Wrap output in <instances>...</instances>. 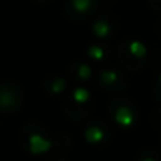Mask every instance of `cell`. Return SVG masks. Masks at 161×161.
<instances>
[{
  "label": "cell",
  "mask_w": 161,
  "mask_h": 161,
  "mask_svg": "<svg viewBox=\"0 0 161 161\" xmlns=\"http://www.w3.org/2000/svg\"><path fill=\"white\" fill-rule=\"evenodd\" d=\"M21 142L24 147L31 153H42V151L48 150L51 146L50 139L44 136V127L37 129L36 125L25 126L23 130Z\"/></svg>",
  "instance_id": "obj_1"
},
{
  "label": "cell",
  "mask_w": 161,
  "mask_h": 161,
  "mask_svg": "<svg viewBox=\"0 0 161 161\" xmlns=\"http://www.w3.org/2000/svg\"><path fill=\"white\" fill-rule=\"evenodd\" d=\"M20 86L14 82H3L0 85V112L8 113L20 108L23 99Z\"/></svg>",
  "instance_id": "obj_2"
},
{
  "label": "cell",
  "mask_w": 161,
  "mask_h": 161,
  "mask_svg": "<svg viewBox=\"0 0 161 161\" xmlns=\"http://www.w3.org/2000/svg\"><path fill=\"white\" fill-rule=\"evenodd\" d=\"M93 11V2L92 0H67L65 3V13L69 19L75 21H82L91 16Z\"/></svg>",
  "instance_id": "obj_3"
},
{
  "label": "cell",
  "mask_w": 161,
  "mask_h": 161,
  "mask_svg": "<svg viewBox=\"0 0 161 161\" xmlns=\"http://www.w3.org/2000/svg\"><path fill=\"white\" fill-rule=\"evenodd\" d=\"M65 86H67V83H65V80L61 78V76H48L47 79H45V83H44V88L47 89L50 93H61V92H64Z\"/></svg>",
  "instance_id": "obj_4"
},
{
  "label": "cell",
  "mask_w": 161,
  "mask_h": 161,
  "mask_svg": "<svg viewBox=\"0 0 161 161\" xmlns=\"http://www.w3.org/2000/svg\"><path fill=\"white\" fill-rule=\"evenodd\" d=\"M100 83L108 89H113V91H119V86L116 83H119V76L114 71H103L100 74Z\"/></svg>",
  "instance_id": "obj_5"
},
{
  "label": "cell",
  "mask_w": 161,
  "mask_h": 161,
  "mask_svg": "<svg viewBox=\"0 0 161 161\" xmlns=\"http://www.w3.org/2000/svg\"><path fill=\"white\" fill-rule=\"evenodd\" d=\"M119 108H116V113H114V119L116 122H119L120 125H130V122L133 120V114L130 112V108L127 105H117Z\"/></svg>",
  "instance_id": "obj_6"
},
{
  "label": "cell",
  "mask_w": 161,
  "mask_h": 161,
  "mask_svg": "<svg viewBox=\"0 0 161 161\" xmlns=\"http://www.w3.org/2000/svg\"><path fill=\"white\" fill-rule=\"evenodd\" d=\"M69 72L75 79H80V80H85L91 76V69H89V67H86L85 64H80V62H74V64L71 65Z\"/></svg>",
  "instance_id": "obj_7"
},
{
  "label": "cell",
  "mask_w": 161,
  "mask_h": 161,
  "mask_svg": "<svg viewBox=\"0 0 161 161\" xmlns=\"http://www.w3.org/2000/svg\"><path fill=\"white\" fill-rule=\"evenodd\" d=\"M103 136H105V130L103 127H96V126H91L86 130V137L89 142H102Z\"/></svg>",
  "instance_id": "obj_8"
},
{
  "label": "cell",
  "mask_w": 161,
  "mask_h": 161,
  "mask_svg": "<svg viewBox=\"0 0 161 161\" xmlns=\"http://www.w3.org/2000/svg\"><path fill=\"white\" fill-rule=\"evenodd\" d=\"M34 2H37V3H47V2H50V0H34Z\"/></svg>",
  "instance_id": "obj_9"
}]
</instances>
